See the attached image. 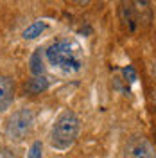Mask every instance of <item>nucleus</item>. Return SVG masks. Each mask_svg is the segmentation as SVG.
<instances>
[{"mask_svg":"<svg viewBox=\"0 0 156 158\" xmlns=\"http://www.w3.org/2000/svg\"><path fill=\"white\" fill-rule=\"evenodd\" d=\"M43 146H41V142L39 140H36L32 146H31V149H29V158H41L43 156Z\"/></svg>","mask_w":156,"mask_h":158,"instance_id":"9b49d317","label":"nucleus"},{"mask_svg":"<svg viewBox=\"0 0 156 158\" xmlns=\"http://www.w3.org/2000/svg\"><path fill=\"white\" fill-rule=\"evenodd\" d=\"M126 158H156V148L146 137H133L126 146Z\"/></svg>","mask_w":156,"mask_h":158,"instance_id":"20e7f679","label":"nucleus"},{"mask_svg":"<svg viewBox=\"0 0 156 158\" xmlns=\"http://www.w3.org/2000/svg\"><path fill=\"white\" fill-rule=\"evenodd\" d=\"M14 101V81L7 76H0V111H6Z\"/></svg>","mask_w":156,"mask_h":158,"instance_id":"423d86ee","label":"nucleus"},{"mask_svg":"<svg viewBox=\"0 0 156 158\" xmlns=\"http://www.w3.org/2000/svg\"><path fill=\"white\" fill-rule=\"evenodd\" d=\"M34 126V113L29 108L16 110L6 122V137L11 142H22L32 131Z\"/></svg>","mask_w":156,"mask_h":158,"instance_id":"7ed1b4c3","label":"nucleus"},{"mask_svg":"<svg viewBox=\"0 0 156 158\" xmlns=\"http://www.w3.org/2000/svg\"><path fill=\"white\" fill-rule=\"evenodd\" d=\"M135 4V15H137V22H144L146 25L151 23L153 20V7H151V0H133Z\"/></svg>","mask_w":156,"mask_h":158,"instance_id":"0eeeda50","label":"nucleus"},{"mask_svg":"<svg viewBox=\"0 0 156 158\" xmlns=\"http://www.w3.org/2000/svg\"><path fill=\"white\" fill-rule=\"evenodd\" d=\"M154 106H156V92H154Z\"/></svg>","mask_w":156,"mask_h":158,"instance_id":"4468645a","label":"nucleus"},{"mask_svg":"<svg viewBox=\"0 0 156 158\" xmlns=\"http://www.w3.org/2000/svg\"><path fill=\"white\" fill-rule=\"evenodd\" d=\"M47 52V59L50 65L58 67L67 72H74V70L81 69V49L76 41L70 40H59L56 43H52Z\"/></svg>","mask_w":156,"mask_h":158,"instance_id":"f257e3e1","label":"nucleus"},{"mask_svg":"<svg viewBox=\"0 0 156 158\" xmlns=\"http://www.w3.org/2000/svg\"><path fill=\"white\" fill-rule=\"evenodd\" d=\"M29 65H31L29 67L31 72H32L34 76H43V72H45V63H43V52H41V49H36L32 52Z\"/></svg>","mask_w":156,"mask_h":158,"instance_id":"1a4fd4ad","label":"nucleus"},{"mask_svg":"<svg viewBox=\"0 0 156 158\" xmlns=\"http://www.w3.org/2000/svg\"><path fill=\"white\" fill-rule=\"evenodd\" d=\"M47 88H49V79L45 76H34L32 79H29L23 85L25 94H29V95H38L41 92H45Z\"/></svg>","mask_w":156,"mask_h":158,"instance_id":"6e6552de","label":"nucleus"},{"mask_svg":"<svg viewBox=\"0 0 156 158\" xmlns=\"http://www.w3.org/2000/svg\"><path fill=\"white\" fill-rule=\"evenodd\" d=\"M77 2H79V4H86L88 0H77Z\"/></svg>","mask_w":156,"mask_h":158,"instance_id":"ddd939ff","label":"nucleus"},{"mask_svg":"<svg viewBox=\"0 0 156 158\" xmlns=\"http://www.w3.org/2000/svg\"><path fill=\"white\" fill-rule=\"evenodd\" d=\"M118 16H120V22L131 32L137 31V15H135L133 0H118Z\"/></svg>","mask_w":156,"mask_h":158,"instance_id":"39448f33","label":"nucleus"},{"mask_svg":"<svg viewBox=\"0 0 156 158\" xmlns=\"http://www.w3.org/2000/svg\"><path fill=\"white\" fill-rule=\"evenodd\" d=\"M124 76L127 77V81H129V83H133V81L137 79V74H135V70L131 69V67H127V69H124Z\"/></svg>","mask_w":156,"mask_h":158,"instance_id":"f8f14e48","label":"nucleus"},{"mask_svg":"<svg viewBox=\"0 0 156 158\" xmlns=\"http://www.w3.org/2000/svg\"><path fill=\"white\" fill-rule=\"evenodd\" d=\"M77 135H79V117L74 111L67 110L56 118V122L52 126L50 144H52V148L65 151L70 146H74V142L77 140Z\"/></svg>","mask_w":156,"mask_h":158,"instance_id":"f03ea898","label":"nucleus"},{"mask_svg":"<svg viewBox=\"0 0 156 158\" xmlns=\"http://www.w3.org/2000/svg\"><path fill=\"white\" fill-rule=\"evenodd\" d=\"M45 22H34V23H31L27 29L23 31V38L25 40H34V38H38L39 34L45 31Z\"/></svg>","mask_w":156,"mask_h":158,"instance_id":"9d476101","label":"nucleus"}]
</instances>
